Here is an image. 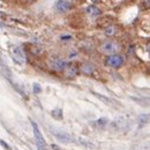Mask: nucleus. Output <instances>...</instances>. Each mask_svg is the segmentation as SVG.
<instances>
[{
	"mask_svg": "<svg viewBox=\"0 0 150 150\" xmlns=\"http://www.w3.org/2000/svg\"><path fill=\"white\" fill-rule=\"evenodd\" d=\"M150 120V115L149 114H140L137 117V122H139V127L142 128L143 126H146Z\"/></svg>",
	"mask_w": 150,
	"mask_h": 150,
	"instance_id": "obj_11",
	"label": "nucleus"
},
{
	"mask_svg": "<svg viewBox=\"0 0 150 150\" xmlns=\"http://www.w3.org/2000/svg\"><path fill=\"white\" fill-rule=\"evenodd\" d=\"M144 7L146 8H150V0H144Z\"/></svg>",
	"mask_w": 150,
	"mask_h": 150,
	"instance_id": "obj_15",
	"label": "nucleus"
},
{
	"mask_svg": "<svg viewBox=\"0 0 150 150\" xmlns=\"http://www.w3.org/2000/svg\"><path fill=\"white\" fill-rule=\"evenodd\" d=\"M91 2H94V4H98V2H100V0H91Z\"/></svg>",
	"mask_w": 150,
	"mask_h": 150,
	"instance_id": "obj_20",
	"label": "nucleus"
},
{
	"mask_svg": "<svg viewBox=\"0 0 150 150\" xmlns=\"http://www.w3.org/2000/svg\"><path fill=\"white\" fill-rule=\"evenodd\" d=\"M12 56H13V60L15 62H18L19 65H24L25 64V56H24V52L21 47H19V46L13 47Z\"/></svg>",
	"mask_w": 150,
	"mask_h": 150,
	"instance_id": "obj_5",
	"label": "nucleus"
},
{
	"mask_svg": "<svg viewBox=\"0 0 150 150\" xmlns=\"http://www.w3.org/2000/svg\"><path fill=\"white\" fill-rule=\"evenodd\" d=\"M31 126H33V129H34V135H35V140H36V143H37L38 148L39 149H45L46 144H45V141H44V137L42 135V133L38 128L37 124L35 121H31Z\"/></svg>",
	"mask_w": 150,
	"mask_h": 150,
	"instance_id": "obj_4",
	"label": "nucleus"
},
{
	"mask_svg": "<svg viewBox=\"0 0 150 150\" xmlns=\"http://www.w3.org/2000/svg\"><path fill=\"white\" fill-rule=\"evenodd\" d=\"M22 1H30V0H22Z\"/></svg>",
	"mask_w": 150,
	"mask_h": 150,
	"instance_id": "obj_21",
	"label": "nucleus"
},
{
	"mask_svg": "<svg viewBox=\"0 0 150 150\" xmlns=\"http://www.w3.org/2000/svg\"><path fill=\"white\" fill-rule=\"evenodd\" d=\"M104 33H105V35H106V36H113V35L115 34V28H114L113 25L106 27V28H105V30H104Z\"/></svg>",
	"mask_w": 150,
	"mask_h": 150,
	"instance_id": "obj_13",
	"label": "nucleus"
},
{
	"mask_svg": "<svg viewBox=\"0 0 150 150\" xmlns=\"http://www.w3.org/2000/svg\"><path fill=\"white\" fill-rule=\"evenodd\" d=\"M51 147H52V149H54V150H60V148H59L58 146H56V144H52Z\"/></svg>",
	"mask_w": 150,
	"mask_h": 150,
	"instance_id": "obj_17",
	"label": "nucleus"
},
{
	"mask_svg": "<svg viewBox=\"0 0 150 150\" xmlns=\"http://www.w3.org/2000/svg\"><path fill=\"white\" fill-rule=\"evenodd\" d=\"M64 75L68 79H72V77H75L76 75L79 74V68L76 67V65L74 64H69V65H66V67L64 68Z\"/></svg>",
	"mask_w": 150,
	"mask_h": 150,
	"instance_id": "obj_6",
	"label": "nucleus"
},
{
	"mask_svg": "<svg viewBox=\"0 0 150 150\" xmlns=\"http://www.w3.org/2000/svg\"><path fill=\"white\" fill-rule=\"evenodd\" d=\"M86 12H87V14H88L89 16H91V18H96V16H99V15H100V9L97 8L94 5L88 6L87 9H86Z\"/></svg>",
	"mask_w": 150,
	"mask_h": 150,
	"instance_id": "obj_10",
	"label": "nucleus"
},
{
	"mask_svg": "<svg viewBox=\"0 0 150 150\" xmlns=\"http://www.w3.org/2000/svg\"><path fill=\"white\" fill-rule=\"evenodd\" d=\"M71 7H72V4L67 0H58L56 4V8L61 13L67 12L68 9H71Z\"/></svg>",
	"mask_w": 150,
	"mask_h": 150,
	"instance_id": "obj_7",
	"label": "nucleus"
},
{
	"mask_svg": "<svg viewBox=\"0 0 150 150\" xmlns=\"http://www.w3.org/2000/svg\"><path fill=\"white\" fill-rule=\"evenodd\" d=\"M119 47H120L119 44H117L115 42L108 40V42H104L99 46V51L105 54H115V52L119 50Z\"/></svg>",
	"mask_w": 150,
	"mask_h": 150,
	"instance_id": "obj_1",
	"label": "nucleus"
},
{
	"mask_svg": "<svg viewBox=\"0 0 150 150\" xmlns=\"http://www.w3.org/2000/svg\"><path fill=\"white\" fill-rule=\"evenodd\" d=\"M52 117L56 119H61L62 118V111L60 109H56L52 111Z\"/></svg>",
	"mask_w": 150,
	"mask_h": 150,
	"instance_id": "obj_14",
	"label": "nucleus"
},
{
	"mask_svg": "<svg viewBox=\"0 0 150 150\" xmlns=\"http://www.w3.org/2000/svg\"><path fill=\"white\" fill-rule=\"evenodd\" d=\"M108 122H109V120L106 118H100V119L94 121V125L96 127H98V128H102V127H105L108 125Z\"/></svg>",
	"mask_w": 150,
	"mask_h": 150,
	"instance_id": "obj_12",
	"label": "nucleus"
},
{
	"mask_svg": "<svg viewBox=\"0 0 150 150\" xmlns=\"http://www.w3.org/2000/svg\"><path fill=\"white\" fill-rule=\"evenodd\" d=\"M53 134H54V136H56L58 140H60L62 142H66V143L73 142L72 136L69 134H67V133H56V132H53Z\"/></svg>",
	"mask_w": 150,
	"mask_h": 150,
	"instance_id": "obj_9",
	"label": "nucleus"
},
{
	"mask_svg": "<svg viewBox=\"0 0 150 150\" xmlns=\"http://www.w3.org/2000/svg\"><path fill=\"white\" fill-rule=\"evenodd\" d=\"M34 88H35V91H39V87H38V84H35V87H34Z\"/></svg>",
	"mask_w": 150,
	"mask_h": 150,
	"instance_id": "obj_19",
	"label": "nucleus"
},
{
	"mask_svg": "<svg viewBox=\"0 0 150 150\" xmlns=\"http://www.w3.org/2000/svg\"><path fill=\"white\" fill-rule=\"evenodd\" d=\"M124 64V58L119 54H110L105 59V65L112 68H119Z\"/></svg>",
	"mask_w": 150,
	"mask_h": 150,
	"instance_id": "obj_2",
	"label": "nucleus"
},
{
	"mask_svg": "<svg viewBox=\"0 0 150 150\" xmlns=\"http://www.w3.org/2000/svg\"><path fill=\"white\" fill-rule=\"evenodd\" d=\"M47 65L51 69L57 71V72H60V71H64V68L66 67V62L58 58V57H51L49 60H47Z\"/></svg>",
	"mask_w": 150,
	"mask_h": 150,
	"instance_id": "obj_3",
	"label": "nucleus"
},
{
	"mask_svg": "<svg viewBox=\"0 0 150 150\" xmlns=\"http://www.w3.org/2000/svg\"><path fill=\"white\" fill-rule=\"evenodd\" d=\"M62 40H71V39H72V37H71V36H62Z\"/></svg>",
	"mask_w": 150,
	"mask_h": 150,
	"instance_id": "obj_16",
	"label": "nucleus"
},
{
	"mask_svg": "<svg viewBox=\"0 0 150 150\" xmlns=\"http://www.w3.org/2000/svg\"><path fill=\"white\" fill-rule=\"evenodd\" d=\"M147 51H148V53L150 54V43L147 44Z\"/></svg>",
	"mask_w": 150,
	"mask_h": 150,
	"instance_id": "obj_18",
	"label": "nucleus"
},
{
	"mask_svg": "<svg viewBox=\"0 0 150 150\" xmlns=\"http://www.w3.org/2000/svg\"><path fill=\"white\" fill-rule=\"evenodd\" d=\"M80 71H81L83 74L91 75L93 73H94L95 67H94V65H93V64H90V62H83V64H81Z\"/></svg>",
	"mask_w": 150,
	"mask_h": 150,
	"instance_id": "obj_8",
	"label": "nucleus"
}]
</instances>
